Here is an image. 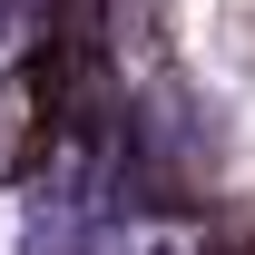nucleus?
I'll list each match as a JSON object with an SVG mask.
<instances>
[{"label": "nucleus", "mask_w": 255, "mask_h": 255, "mask_svg": "<svg viewBox=\"0 0 255 255\" xmlns=\"http://www.w3.org/2000/svg\"><path fill=\"white\" fill-rule=\"evenodd\" d=\"M49 128H59V89H49V59H20L0 79V177H30L49 157Z\"/></svg>", "instance_id": "1"}]
</instances>
